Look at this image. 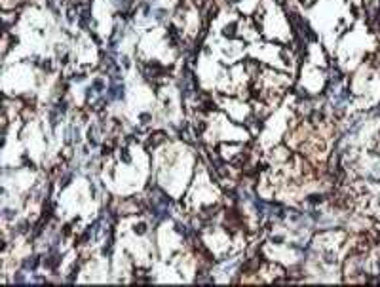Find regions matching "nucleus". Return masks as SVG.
Returning <instances> with one entry per match:
<instances>
[{"instance_id":"8","label":"nucleus","mask_w":380,"mask_h":287,"mask_svg":"<svg viewBox=\"0 0 380 287\" xmlns=\"http://www.w3.org/2000/svg\"><path fill=\"white\" fill-rule=\"evenodd\" d=\"M114 2H116V6H122V8L127 6V0H114Z\"/></svg>"},{"instance_id":"2","label":"nucleus","mask_w":380,"mask_h":287,"mask_svg":"<svg viewBox=\"0 0 380 287\" xmlns=\"http://www.w3.org/2000/svg\"><path fill=\"white\" fill-rule=\"evenodd\" d=\"M23 266H25L27 270H34L36 266H38V257H30L29 260H25V264H23Z\"/></svg>"},{"instance_id":"4","label":"nucleus","mask_w":380,"mask_h":287,"mask_svg":"<svg viewBox=\"0 0 380 287\" xmlns=\"http://www.w3.org/2000/svg\"><path fill=\"white\" fill-rule=\"evenodd\" d=\"M135 232H137V234H144V232H147V224H143V222L137 224V226H135Z\"/></svg>"},{"instance_id":"6","label":"nucleus","mask_w":380,"mask_h":287,"mask_svg":"<svg viewBox=\"0 0 380 287\" xmlns=\"http://www.w3.org/2000/svg\"><path fill=\"white\" fill-rule=\"evenodd\" d=\"M93 90H103V82L101 80H95V82H93Z\"/></svg>"},{"instance_id":"10","label":"nucleus","mask_w":380,"mask_h":287,"mask_svg":"<svg viewBox=\"0 0 380 287\" xmlns=\"http://www.w3.org/2000/svg\"><path fill=\"white\" fill-rule=\"evenodd\" d=\"M378 268H380V263H378Z\"/></svg>"},{"instance_id":"3","label":"nucleus","mask_w":380,"mask_h":287,"mask_svg":"<svg viewBox=\"0 0 380 287\" xmlns=\"http://www.w3.org/2000/svg\"><path fill=\"white\" fill-rule=\"evenodd\" d=\"M234 29H236L234 25H230V27H224V30H222V34H224V36H230V38H232V36H234Z\"/></svg>"},{"instance_id":"9","label":"nucleus","mask_w":380,"mask_h":287,"mask_svg":"<svg viewBox=\"0 0 380 287\" xmlns=\"http://www.w3.org/2000/svg\"><path fill=\"white\" fill-rule=\"evenodd\" d=\"M376 114H380V108H378V110H376Z\"/></svg>"},{"instance_id":"5","label":"nucleus","mask_w":380,"mask_h":287,"mask_svg":"<svg viewBox=\"0 0 380 287\" xmlns=\"http://www.w3.org/2000/svg\"><path fill=\"white\" fill-rule=\"evenodd\" d=\"M154 15H156V19H158V21H162V19H164V15H165V12H164V10H156Z\"/></svg>"},{"instance_id":"7","label":"nucleus","mask_w":380,"mask_h":287,"mask_svg":"<svg viewBox=\"0 0 380 287\" xmlns=\"http://www.w3.org/2000/svg\"><path fill=\"white\" fill-rule=\"evenodd\" d=\"M310 202H312V203H317V202H321V196H317V194L310 196Z\"/></svg>"},{"instance_id":"1","label":"nucleus","mask_w":380,"mask_h":287,"mask_svg":"<svg viewBox=\"0 0 380 287\" xmlns=\"http://www.w3.org/2000/svg\"><path fill=\"white\" fill-rule=\"evenodd\" d=\"M108 99H124V84H112L108 90Z\"/></svg>"}]
</instances>
